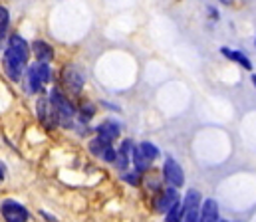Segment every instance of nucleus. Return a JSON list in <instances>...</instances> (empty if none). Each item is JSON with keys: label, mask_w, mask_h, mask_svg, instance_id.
Listing matches in <instances>:
<instances>
[{"label": "nucleus", "mask_w": 256, "mask_h": 222, "mask_svg": "<svg viewBox=\"0 0 256 222\" xmlns=\"http://www.w3.org/2000/svg\"><path fill=\"white\" fill-rule=\"evenodd\" d=\"M32 52H34V56H36L38 62L50 64L52 58H54V48H52L48 42H44V40H36V42L32 44Z\"/></svg>", "instance_id": "obj_9"}, {"label": "nucleus", "mask_w": 256, "mask_h": 222, "mask_svg": "<svg viewBox=\"0 0 256 222\" xmlns=\"http://www.w3.org/2000/svg\"><path fill=\"white\" fill-rule=\"evenodd\" d=\"M137 149L141 151V155H143L147 161H153V159H157V157H159V149L155 147L153 143H149V141H143Z\"/></svg>", "instance_id": "obj_15"}, {"label": "nucleus", "mask_w": 256, "mask_h": 222, "mask_svg": "<svg viewBox=\"0 0 256 222\" xmlns=\"http://www.w3.org/2000/svg\"><path fill=\"white\" fill-rule=\"evenodd\" d=\"M220 52H222V56H226L228 60H232V62L240 64L242 68H246V70H252V64H250V60H248L244 54H240V52H234V50H228V48H220Z\"/></svg>", "instance_id": "obj_13"}, {"label": "nucleus", "mask_w": 256, "mask_h": 222, "mask_svg": "<svg viewBox=\"0 0 256 222\" xmlns=\"http://www.w3.org/2000/svg\"><path fill=\"white\" fill-rule=\"evenodd\" d=\"M175 203H179V193H177L175 187H171V189H167V191L159 197V201L155 203V211L161 213V215H165Z\"/></svg>", "instance_id": "obj_7"}, {"label": "nucleus", "mask_w": 256, "mask_h": 222, "mask_svg": "<svg viewBox=\"0 0 256 222\" xmlns=\"http://www.w3.org/2000/svg\"><path fill=\"white\" fill-rule=\"evenodd\" d=\"M50 103H52V109H54L56 121H58V123H62L64 127H72L74 117H76V109H74V105L66 99L64 95L60 93V89H58V87H54V89H52Z\"/></svg>", "instance_id": "obj_2"}, {"label": "nucleus", "mask_w": 256, "mask_h": 222, "mask_svg": "<svg viewBox=\"0 0 256 222\" xmlns=\"http://www.w3.org/2000/svg\"><path fill=\"white\" fill-rule=\"evenodd\" d=\"M38 117H40V121H42L44 127H48V129H54L56 127L58 121H56V115H54V109H52L50 99L42 97L38 101Z\"/></svg>", "instance_id": "obj_6"}, {"label": "nucleus", "mask_w": 256, "mask_h": 222, "mask_svg": "<svg viewBox=\"0 0 256 222\" xmlns=\"http://www.w3.org/2000/svg\"><path fill=\"white\" fill-rule=\"evenodd\" d=\"M200 222H220L218 219V205L212 199H206L204 203H200Z\"/></svg>", "instance_id": "obj_8"}, {"label": "nucleus", "mask_w": 256, "mask_h": 222, "mask_svg": "<svg viewBox=\"0 0 256 222\" xmlns=\"http://www.w3.org/2000/svg\"><path fill=\"white\" fill-rule=\"evenodd\" d=\"M220 2H224V4H230V2H232V0H220Z\"/></svg>", "instance_id": "obj_25"}, {"label": "nucleus", "mask_w": 256, "mask_h": 222, "mask_svg": "<svg viewBox=\"0 0 256 222\" xmlns=\"http://www.w3.org/2000/svg\"><path fill=\"white\" fill-rule=\"evenodd\" d=\"M110 145H112V143H108V141H104V139H100V137H98V139H94V141L90 143V151H92L94 155H100V157H102V155H104V151L110 147Z\"/></svg>", "instance_id": "obj_17"}, {"label": "nucleus", "mask_w": 256, "mask_h": 222, "mask_svg": "<svg viewBox=\"0 0 256 222\" xmlns=\"http://www.w3.org/2000/svg\"><path fill=\"white\" fill-rule=\"evenodd\" d=\"M96 131H98V137L104 139V141H108V143H112V141H116L120 137V125L116 121H106Z\"/></svg>", "instance_id": "obj_10"}, {"label": "nucleus", "mask_w": 256, "mask_h": 222, "mask_svg": "<svg viewBox=\"0 0 256 222\" xmlns=\"http://www.w3.org/2000/svg\"><path fill=\"white\" fill-rule=\"evenodd\" d=\"M163 175H165V181L171 187H175V189H179V187L185 185V173H183L181 165L173 157H167V161L163 165Z\"/></svg>", "instance_id": "obj_5"}, {"label": "nucleus", "mask_w": 256, "mask_h": 222, "mask_svg": "<svg viewBox=\"0 0 256 222\" xmlns=\"http://www.w3.org/2000/svg\"><path fill=\"white\" fill-rule=\"evenodd\" d=\"M6 28H8V10L0 6V46H2V40L6 34Z\"/></svg>", "instance_id": "obj_19"}, {"label": "nucleus", "mask_w": 256, "mask_h": 222, "mask_svg": "<svg viewBox=\"0 0 256 222\" xmlns=\"http://www.w3.org/2000/svg\"><path fill=\"white\" fill-rule=\"evenodd\" d=\"M165 215H167V222H181V205L175 203Z\"/></svg>", "instance_id": "obj_18"}, {"label": "nucleus", "mask_w": 256, "mask_h": 222, "mask_svg": "<svg viewBox=\"0 0 256 222\" xmlns=\"http://www.w3.org/2000/svg\"><path fill=\"white\" fill-rule=\"evenodd\" d=\"M26 79H28V85H26V89H28L30 93H36V91H40V87L44 85L42 77H40V74H38V68H36V64H32V66L28 68V75H26Z\"/></svg>", "instance_id": "obj_12"}, {"label": "nucleus", "mask_w": 256, "mask_h": 222, "mask_svg": "<svg viewBox=\"0 0 256 222\" xmlns=\"http://www.w3.org/2000/svg\"><path fill=\"white\" fill-rule=\"evenodd\" d=\"M2 179H4V167L0 165V181H2Z\"/></svg>", "instance_id": "obj_24"}, {"label": "nucleus", "mask_w": 256, "mask_h": 222, "mask_svg": "<svg viewBox=\"0 0 256 222\" xmlns=\"http://www.w3.org/2000/svg\"><path fill=\"white\" fill-rule=\"evenodd\" d=\"M28 56H30L28 42L18 34L10 36V42H8V48L4 54V70L10 79H14V81L20 79V75L28 64Z\"/></svg>", "instance_id": "obj_1"}, {"label": "nucleus", "mask_w": 256, "mask_h": 222, "mask_svg": "<svg viewBox=\"0 0 256 222\" xmlns=\"http://www.w3.org/2000/svg\"><path fill=\"white\" fill-rule=\"evenodd\" d=\"M0 213L4 217L6 222H28L30 219V213L24 205H20L18 201L14 199H6L0 203Z\"/></svg>", "instance_id": "obj_4"}, {"label": "nucleus", "mask_w": 256, "mask_h": 222, "mask_svg": "<svg viewBox=\"0 0 256 222\" xmlns=\"http://www.w3.org/2000/svg\"><path fill=\"white\" fill-rule=\"evenodd\" d=\"M80 113H82V119H84V121H88V119L94 115V105H90V103H84V105L80 107Z\"/></svg>", "instance_id": "obj_20"}, {"label": "nucleus", "mask_w": 256, "mask_h": 222, "mask_svg": "<svg viewBox=\"0 0 256 222\" xmlns=\"http://www.w3.org/2000/svg\"><path fill=\"white\" fill-rule=\"evenodd\" d=\"M131 141H124V145H122V149H120V153L116 155V165L122 169V171H126L129 165V153H131Z\"/></svg>", "instance_id": "obj_14"}, {"label": "nucleus", "mask_w": 256, "mask_h": 222, "mask_svg": "<svg viewBox=\"0 0 256 222\" xmlns=\"http://www.w3.org/2000/svg\"><path fill=\"white\" fill-rule=\"evenodd\" d=\"M116 155H118V153H116V149L110 145V147L104 151L102 159H104V161H108V163H114V161H116Z\"/></svg>", "instance_id": "obj_21"}, {"label": "nucleus", "mask_w": 256, "mask_h": 222, "mask_svg": "<svg viewBox=\"0 0 256 222\" xmlns=\"http://www.w3.org/2000/svg\"><path fill=\"white\" fill-rule=\"evenodd\" d=\"M124 181H128L131 185H137V177H135V173H126L124 175Z\"/></svg>", "instance_id": "obj_22"}, {"label": "nucleus", "mask_w": 256, "mask_h": 222, "mask_svg": "<svg viewBox=\"0 0 256 222\" xmlns=\"http://www.w3.org/2000/svg\"><path fill=\"white\" fill-rule=\"evenodd\" d=\"M220 222H224V221H220Z\"/></svg>", "instance_id": "obj_26"}, {"label": "nucleus", "mask_w": 256, "mask_h": 222, "mask_svg": "<svg viewBox=\"0 0 256 222\" xmlns=\"http://www.w3.org/2000/svg\"><path fill=\"white\" fill-rule=\"evenodd\" d=\"M133 163H135L137 171H145V169L149 167V163H151V161H147V159L141 155V151L135 147V149H133Z\"/></svg>", "instance_id": "obj_16"}, {"label": "nucleus", "mask_w": 256, "mask_h": 222, "mask_svg": "<svg viewBox=\"0 0 256 222\" xmlns=\"http://www.w3.org/2000/svg\"><path fill=\"white\" fill-rule=\"evenodd\" d=\"M64 81L66 85L70 87V91H74V93H80L82 87H84V77H82V74L74 66H70L64 72Z\"/></svg>", "instance_id": "obj_11"}, {"label": "nucleus", "mask_w": 256, "mask_h": 222, "mask_svg": "<svg viewBox=\"0 0 256 222\" xmlns=\"http://www.w3.org/2000/svg\"><path fill=\"white\" fill-rule=\"evenodd\" d=\"M40 215H42V217H44V219H46V221H50V222H58V221H56V217H52V215H48V213H46V211H42V213H40Z\"/></svg>", "instance_id": "obj_23"}, {"label": "nucleus", "mask_w": 256, "mask_h": 222, "mask_svg": "<svg viewBox=\"0 0 256 222\" xmlns=\"http://www.w3.org/2000/svg\"><path fill=\"white\" fill-rule=\"evenodd\" d=\"M200 203L202 197L198 191L191 189L185 197V205L181 207V222H200Z\"/></svg>", "instance_id": "obj_3"}]
</instances>
